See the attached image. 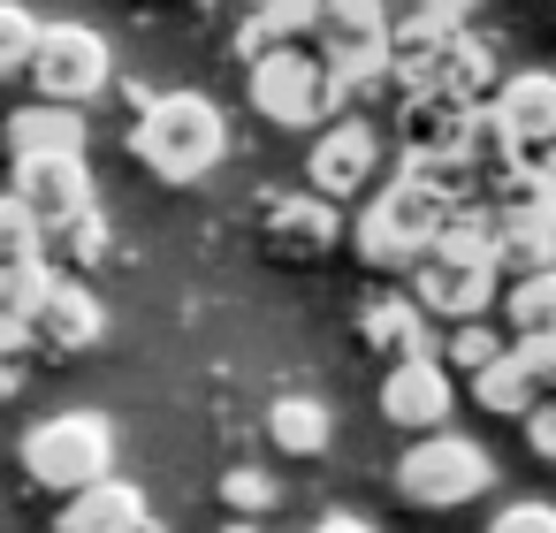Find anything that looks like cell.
Returning <instances> with one entry per match:
<instances>
[{
	"label": "cell",
	"mask_w": 556,
	"mask_h": 533,
	"mask_svg": "<svg viewBox=\"0 0 556 533\" xmlns=\"http://www.w3.org/2000/svg\"><path fill=\"white\" fill-rule=\"evenodd\" d=\"M404 275H412V305L427 320H480L503 290L495 252H488V206H450V221L427 237V252Z\"/></svg>",
	"instance_id": "6da1fadb"
},
{
	"label": "cell",
	"mask_w": 556,
	"mask_h": 533,
	"mask_svg": "<svg viewBox=\"0 0 556 533\" xmlns=\"http://www.w3.org/2000/svg\"><path fill=\"white\" fill-rule=\"evenodd\" d=\"M130 153H138V168L161 176V183H199V176L222 168L229 123H222V107H214L206 92H153V100L138 107V123H130Z\"/></svg>",
	"instance_id": "7a4b0ae2"
},
{
	"label": "cell",
	"mask_w": 556,
	"mask_h": 533,
	"mask_svg": "<svg viewBox=\"0 0 556 533\" xmlns=\"http://www.w3.org/2000/svg\"><path fill=\"white\" fill-rule=\"evenodd\" d=\"M244 100H252L267 123H282V130H320V123L343 115L351 92H343L305 47H275V54L244 62Z\"/></svg>",
	"instance_id": "3957f363"
},
{
	"label": "cell",
	"mask_w": 556,
	"mask_h": 533,
	"mask_svg": "<svg viewBox=\"0 0 556 533\" xmlns=\"http://www.w3.org/2000/svg\"><path fill=\"white\" fill-rule=\"evenodd\" d=\"M442 221H450V199L396 168V176H389V191L358 214V229H351V237H358V259H366V267L396 275V267H412V259L427 252V237H434Z\"/></svg>",
	"instance_id": "277c9868"
},
{
	"label": "cell",
	"mask_w": 556,
	"mask_h": 533,
	"mask_svg": "<svg viewBox=\"0 0 556 533\" xmlns=\"http://www.w3.org/2000/svg\"><path fill=\"white\" fill-rule=\"evenodd\" d=\"M24 472L54 495H77L115 472V427L100 411H54L24 434Z\"/></svg>",
	"instance_id": "5b68a950"
},
{
	"label": "cell",
	"mask_w": 556,
	"mask_h": 533,
	"mask_svg": "<svg viewBox=\"0 0 556 533\" xmlns=\"http://www.w3.org/2000/svg\"><path fill=\"white\" fill-rule=\"evenodd\" d=\"M488 487H495V465H488V449L472 434H442L434 427V434H419L396 457V495L412 510H457V503H472Z\"/></svg>",
	"instance_id": "8992f818"
},
{
	"label": "cell",
	"mask_w": 556,
	"mask_h": 533,
	"mask_svg": "<svg viewBox=\"0 0 556 533\" xmlns=\"http://www.w3.org/2000/svg\"><path fill=\"white\" fill-rule=\"evenodd\" d=\"M24 69H31L39 100H54V107H92L115 85V54L92 24H39V47Z\"/></svg>",
	"instance_id": "52a82bcc"
},
{
	"label": "cell",
	"mask_w": 556,
	"mask_h": 533,
	"mask_svg": "<svg viewBox=\"0 0 556 533\" xmlns=\"http://www.w3.org/2000/svg\"><path fill=\"white\" fill-rule=\"evenodd\" d=\"M381 31H389V0H320L313 9V62L343 85V92H366V77H381Z\"/></svg>",
	"instance_id": "ba28073f"
},
{
	"label": "cell",
	"mask_w": 556,
	"mask_h": 533,
	"mask_svg": "<svg viewBox=\"0 0 556 533\" xmlns=\"http://www.w3.org/2000/svg\"><path fill=\"white\" fill-rule=\"evenodd\" d=\"M374 168H381V138H374V123L336 115V123H320L313 153H305V191H320L328 206H343V199H358V191L374 183Z\"/></svg>",
	"instance_id": "9c48e42d"
},
{
	"label": "cell",
	"mask_w": 556,
	"mask_h": 533,
	"mask_svg": "<svg viewBox=\"0 0 556 533\" xmlns=\"http://www.w3.org/2000/svg\"><path fill=\"white\" fill-rule=\"evenodd\" d=\"M9 199H16V206L39 221V237H47V229L92 214V168H85V153H31V161H16Z\"/></svg>",
	"instance_id": "30bf717a"
},
{
	"label": "cell",
	"mask_w": 556,
	"mask_h": 533,
	"mask_svg": "<svg viewBox=\"0 0 556 533\" xmlns=\"http://www.w3.org/2000/svg\"><path fill=\"white\" fill-rule=\"evenodd\" d=\"M488 252H495V275H541V267H556V206L541 191L488 199Z\"/></svg>",
	"instance_id": "8fae6325"
},
{
	"label": "cell",
	"mask_w": 556,
	"mask_h": 533,
	"mask_svg": "<svg viewBox=\"0 0 556 533\" xmlns=\"http://www.w3.org/2000/svg\"><path fill=\"white\" fill-rule=\"evenodd\" d=\"M260 244L275 259H290V267H313V259H328L343 244V206H328L320 191H282L260 214Z\"/></svg>",
	"instance_id": "7c38bea8"
},
{
	"label": "cell",
	"mask_w": 556,
	"mask_h": 533,
	"mask_svg": "<svg viewBox=\"0 0 556 533\" xmlns=\"http://www.w3.org/2000/svg\"><path fill=\"white\" fill-rule=\"evenodd\" d=\"M450 366L442 358H396L389 373H381V419L389 427H404V434H434V427H450Z\"/></svg>",
	"instance_id": "4fadbf2b"
},
{
	"label": "cell",
	"mask_w": 556,
	"mask_h": 533,
	"mask_svg": "<svg viewBox=\"0 0 556 533\" xmlns=\"http://www.w3.org/2000/svg\"><path fill=\"white\" fill-rule=\"evenodd\" d=\"M472 100H450V92H404L396 100V145L404 153H434V161H465V138H472Z\"/></svg>",
	"instance_id": "5bb4252c"
},
{
	"label": "cell",
	"mask_w": 556,
	"mask_h": 533,
	"mask_svg": "<svg viewBox=\"0 0 556 533\" xmlns=\"http://www.w3.org/2000/svg\"><path fill=\"white\" fill-rule=\"evenodd\" d=\"M488 107H495V123L510 130V145H518L526 161H533L541 145H556V69H526V77L495 85Z\"/></svg>",
	"instance_id": "9a60e30c"
},
{
	"label": "cell",
	"mask_w": 556,
	"mask_h": 533,
	"mask_svg": "<svg viewBox=\"0 0 556 533\" xmlns=\"http://www.w3.org/2000/svg\"><path fill=\"white\" fill-rule=\"evenodd\" d=\"M495 85H503V77H495V47H488V39H472L465 24H457V31L442 39V54L412 77V92H450V100H472V107H480Z\"/></svg>",
	"instance_id": "2e32d148"
},
{
	"label": "cell",
	"mask_w": 556,
	"mask_h": 533,
	"mask_svg": "<svg viewBox=\"0 0 556 533\" xmlns=\"http://www.w3.org/2000/svg\"><path fill=\"white\" fill-rule=\"evenodd\" d=\"M100 328H108V305H100L85 282H62V275H54L47 305L31 313V343H47V351H92Z\"/></svg>",
	"instance_id": "e0dca14e"
},
{
	"label": "cell",
	"mask_w": 556,
	"mask_h": 533,
	"mask_svg": "<svg viewBox=\"0 0 556 533\" xmlns=\"http://www.w3.org/2000/svg\"><path fill=\"white\" fill-rule=\"evenodd\" d=\"M358 335H366V351L374 358H434V328H427V313L412 305V297H381V305H366V320H358Z\"/></svg>",
	"instance_id": "ac0fdd59"
},
{
	"label": "cell",
	"mask_w": 556,
	"mask_h": 533,
	"mask_svg": "<svg viewBox=\"0 0 556 533\" xmlns=\"http://www.w3.org/2000/svg\"><path fill=\"white\" fill-rule=\"evenodd\" d=\"M9 153L31 161V153H85V107H54V100H31L9 115Z\"/></svg>",
	"instance_id": "d6986e66"
},
{
	"label": "cell",
	"mask_w": 556,
	"mask_h": 533,
	"mask_svg": "<svg viewBox=\"0 0 556 533\" xmlns=\"http://www.w3.org/2000/svg\"><path fill=\"white\" fill-rule=\"evenodd\" d=\"M146 510V495L130 487V480H92V487H77V495H62V510H54V533H115L123 518H138Z\"/></svg>",
	"instance_id": "ffe728a7"
},
{
	"label": "cell",
	"mask_w": 556,
	"mask_h": 533,
	"mask_svg": "<svg viewBox=\"0 0 556 533\" xmlns=\"http://www.w3.org/2000/svg\"><path fill=\"white\" fill-rule=\"evenodd\" d=\"M328 434H336V411H328L320 396H275V404H267V442H275V449L320 457Z\"/></svg>",
	"instance_id": "44dd1931"
},
{
	"label": "cell",
	"mask_w": 556,
	"mask_h": 533,
	"mask_svg": "<svg viewBox=\"0 0 556 533\" xmlns=\"http://www.w3.org/2000/svg\"><path fill=\"white\" fill-rule=\"evenodd\" d=\"M503 328H510V343H526V335H556V267H541V275H510V290H503Z\"/></svg>",
	"instance_id": "7402d4cb"
},
{
	"label": "cell",
	"mask_w": 556,
	"mask_h": 533,
	"mask_svg": "<svg viewBox=\"0 0 556 533\" xmlns=\"http://www.w3.org/2000/svg\"><path fill=\"white\" fill-rule=\"evenodd\" d=\"M472 404H480V411H495V419H526V411H533V389H526V373H518L510 343H503V358H495V366H480V373H472Z\"/></svg>",
	"instance_id": "603a6c76"
},
{
	"label": "cell",
	"mask_w": 556,
	"mask_h": 533,
	"mask_svg": "<svg viewBox=\"0 0 556 533\" xmlns=\"http://www.w3.org/2000/svg\"><path fill=\"white\" fill-rule=\"evenodd\" d=\"M47 290H54V267L31 252V259H9V267H0V313H9L24 335H31V313L47 305Z\"/></svg>",
	"instance_id": "cb8c5ba5"
},
{
	"label": "cell",
	"mask_w": 556,
	"mask_h": 533,
	"mask_svg": "<svg viewBox=\"0 0 556 533\" xmlns=\"http://www.w3.org/2000/svg\"><path fill=\"white\" fill-rule=\"evenodd\" d=\"M503 343H510V335H495V328H480V320H450V366H457L465 381H472L480 366H495Z\"/></svg>",
	"instance_id": "d4e9b609"
},
{
	"label": "cell",
	"mask_w": 556,
	"mask_h": 533,
	"mask_svg": "<svg viewBox=\"0 0 556 533\" xmlns=\"http://www.w3.org/2000/svg\"><path fill=\"white\" fill-rule=\"evenodd\" d=\"M31 47H39V16L16 9V0H0V77H16L31 62Z\"/></svg>",
	"instance_id": "484cf974"
},
{
	"label": "cell",
	"mask_w": 556,
	"mask_h": 533,
	"mask_svg": "<svg viewBox=\"0 0 556 533\" xmlns=\"http://www.w3.org/2000/svg\"><path fill=\"white\" fill-rule=\"evenodd\" d=\"M510 358H518V373H526L533 404H541V396H556V335H526V343H510Z\"/></svg>",
	"instance_id": "4316f807"
},
{
	"label": "cell",
	"mask_w": 556,
	"mask_h": 533,
	"mask_svg": "<svg viewBox=\"0 0 556 533\" xmlns=\"http://www.w3.org/2000/svg\"><path fill=\"white\" fill-rule=\"evenodd\" d=\"M39 252V221L16 206V199H0V267H9V259H31Z\"/></svg>",
	"instance_id": "83f0119b"
},
{
	"label": "cell",
	"mask_w": 556,
	"mask_h": 533,
	"mask_svg": "<svg viewBox=\"0 0 556 533\" xmlns=\"http://www.w3.org/2000/svg\"><path fill=\"white\" fill-rule=\"evenodd\" d=\"M222 503H229L237 518H252V510L275 503V480H267V472H229V480H222Z\"/></svg>",
	"instance_id": "f1b7e54d"
},
{
	"label": "cell",
	"mask_w": 556,
	"mask_h": 533,
	"mask_svg": "<svg viewBox=\"0 0 556 533\" xmlns=\"http://www.w3.org/2000/svg\"><path fill=\"white\" fill-rule=\"evenodd\" d=\"M488 533H556V510L548 503H510L488 518Z\"/></svg>",
	"instance_id": "f546056e"
},
{
	"label": "cell",
	"mask_w": 556,
	"mask_h": 533,
	"mask_svg": "<svg viewBox=\"0 0 556 533\" xmlns=\"http://www.w3.org/2000/svg\"><path fill=\"white\" fill-rule=\"evenodd\" d=\"M526 434H533V449L556 465V396H541V404L526 411Z\"/></svg>",
	"instance_id": "4dcf8cb0"
},
{
	"label": "cell",
	"mask_w": 556,
	"mask_h": 533,
	"mask_svg": "<svg viewBox=\"0 0 556 533\" xmlns=\"http://www.w3.org/2000/svg\"><path fill=\"white\" fill-rule=\"evenodd\" d=\"M533 183H541V199L556 206V145H541V153H533Z\"/></svg>",
	"instance_id": "1f68e13d"
},
{
	"label": "cell",
	"mask_w": 556,
	"mask_h": 533,
	"mask_svg": "<svg viewBox=\"0 0 556 533\" xmlns=\"http://www.w3.org/2000/svg\"><path fill=\"white\" fill-rule=\"evenodd\" d=\"M244 9H267V16H305V24H313L320 0H244Z\"/></svg>",
	"instance_id": "d6a6232c"
},
{
	"label": "cell",
	"mask_w": 556,
	"mask_h": 533,
	"mask_svg": "<svg viewBox=\"0 0 556 533\" xmlns=\"http://www.w3.org/2000/svg\"><path fill=\"white\" fill-rule=\"evenodd\" d=\"M24 343H31V335H24V328H16V320H9V313H0V358H16V351H24Z\"/></svg>",
	"instance_id": "836d02e7"
},
{
	"label": "cell",
	"mask_w": 556,
	"mask_h": 533,
	"mask_svg": "<svg viewBox=\"0 0 556 533\" xmlns=\"http://www.w3.org/2000/svg\"><path fill=\"white\" fill-rule=\"evenodd\" d=\"M419 9H434V16H472L480 0H419Z\"/></svg>",
	"instance_id": "e575fe53"
},
{
	"label": "cell",
	"mask_w": 556,
	"mask_h": 533,
	"mask_svg": "<svg viewBox=\"0 0 556 533\" xmlns=\"http://www.w3.org/2000/svg\"><path fill=\"white\" fill-rule=\"evenodd\" d=\"M115 533H168V525H161V518H153V510H138V518H123V525H115Z\"/></svg>",
	"instance_id": "d590c367"
},
{
	"label": "cell",
	"mask_w": 556,
	"mask_h": 533,
	"mask_svg": "<svg viewBox=\"0 0 556 533\" xmlns=\"http://www.w3.org/2000/svg\"><path fill=\"white\" fill-rule=\"evenodd\" d=\"M16 389H24V373H16V358H0V404H9Z\"/></svg>",
	"instance_id": "8d00e7d4"
},
{
	"label": "cell",
	"mask_w": 556,
	"mask_h": 533,
	"mask_svg": "<svg viewBox=\"0 0 556 533\" xmlns=\"http://www.w3.org/2000/svg\"><path fill=\"white\" fill-rule=\"evenodd\" d=\"M313 533H374V525H358V518H328V525H313Z\"/></svg>",
	"instance_id": "74e56055"
},
{
	"label": "cell",
	"mask_w": 556,
	"mask_h": 533,
	"mask_svg": "<svg viewBox=\"0 0 556 533\" xmlns=\"http://www.w3.org/2000/svg\"><path fill=\"white\" fill-rule=\"evenodd\" d=\"M222 533H260V525H252V518H229V525H222Z\"/></svg>",
	"instance_id": "f35d334b"
}]
</instances>
